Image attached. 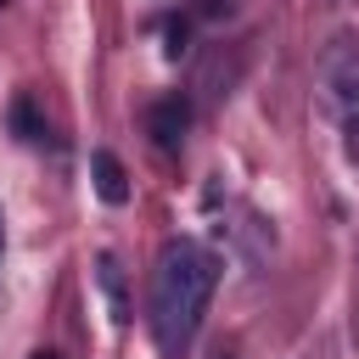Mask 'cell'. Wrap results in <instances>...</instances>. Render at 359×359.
Instances as JSON below:
<instances>
[{
  "mask_svg": "<svg viewBox=\"0 0 359 359\" xmlns=\"http://www.w3.org/2000/svg\"><path fill=\"white\" fill-rule=\"evenodd\" d=\"M314 84H320L325 112L353 135V140H348V151L359 157V34H337V39L320 50Z\"/></svg>",
  "mask_w": 359,
  "mask_h": 359,
  "instance_id": "cell-2",
  "label": "cell"
},
{
  "mask_svg": "<svg viewBox=\"0 0 359 359\" xmlns=\"http://www.w3.org/2000/svg\"><path fill=\"white\" fill-rule=\"evenodd\" d=\"M11 129H17L22 140H39V135H45V129H39V118H34V107H28L22 95L11 101Z\"/></svg>",
  "mask_w": 359,
  "mask_h": 359,
  "instance_id": "cell-6",
  "label": "cell"
},
{
  "mask_svg": "<svg viewBox=\"0 0 359 359\" xmlns=\"http://www.w3.org/2000/svg\"><path fill=\"white\" fill-rule=\"evenodd\" d=\"M90 180H95V196L107 202V208H123L129 202V174H123V163L101 146V151H90Z\"/></svg>",
  "mask_w": 359,
  "mask_h": 359,
  "instance_id": "cell-4",
  "label": "cell"
},
{
  "mask_svg": "<svg viewBox=\"0 0 359 359\" xmlns=\"http://www.w3.org/2000/svg\"><path fill=\"white\" fill-rule=\"evenodd\" d=\"M34 359H62V353H34Z\"/></svg>",
  "mask_w": 359,
  "mask_h": 359,
  "instance_id": "cell-8",
  "label": "cell"
},
{
  "mask_svg": "<svg viewBox=\"0 0 359 359\" xmlns=\"http://www.w3.org/2000/svg\"><path fill=\"white\" fill-rule=\"evenodd\" d=\"M0 252H6V213H0Z\"/></svg>",
  "mask_w": 359,
  "mask_h": 359,
  "instance_id": "cell-7",
  "label": "cell"
},
{
  "mask_svg": "<svg viewBox=\"0 0 359 359\" xmlns=\"http://www.w3.org/2000/svg\"><path fill=\"white\" fill-rule=\"evenodd\" d=\"M213 286H219V264H213V252H208L202 241H185V236H180V241H168V247L157 252L146 309H151V337H157L168 353H185V348H191V337H196V325H202V314H208Z\"/></svg>",
  "mask_w": 359,
  "mask_h": 359,
  "instance_id": "cell-1",
  "label": "cell"
},
{
  "mask_svg": "<svg viewBox=\"0 0 359 359\" xmlns=\"http://www.w3.org/2000/svg\"><path fill=\"white\" fill-rule=\"evenodd\" d=\"M95 269H101V286H107V297H112V314L123 320V286H118V258H112V252H101V264H95Z\"/></svg>",
  "mask_w": 359,
  "mask_h": 359,
  "instance_id": "cell-5",
  "label": "cell"
},
{
  "mask_svg": "<svg viewBox=\"0 0 359 359\" xmlns=\"http://www.w3.org/2000/svg\"><path fill=\"white\" fill-rule=\"evenodd\" d=\"M185 129H191V107H185L180 95H163V101L146 112V135H151L157 146H168V151L185 140Z\"/></svg>",
  "mask_w": 359,
  "mask_h": 359,
  "instance_id": "cell-3",
  "label": "cell"
}]
</instances>
